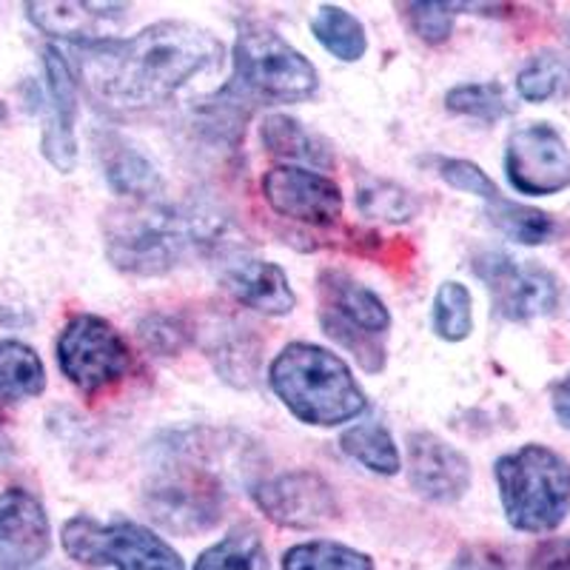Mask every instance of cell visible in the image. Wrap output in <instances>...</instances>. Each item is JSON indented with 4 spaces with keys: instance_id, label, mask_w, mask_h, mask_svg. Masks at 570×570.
Instances as JSON below:
<instances>
[{
    "instance_id": "cell-1",
    "label": "cell",
    "mask_w": 570,
    "mask_h": 570,
    "mask_svg": "<svg viewBox=\"0 0 570 570\" xmlns=\"http://www.w3.org/2000/svg\"><path fill=\"white\" fill-rule=\"evenodd\" d=\"M86 89L111 111H140L171 100L203 71L220 66L223 43L188 20H160L135 38L80 46Z\"/></svg>"
},
{
    "instance_id": "cell-2",
    "label": "cell",
    "mask_w": 570,
    "mask_h": 570,
    "mask_svg": "<svg viewBox=\"0 0 570 570\" xmlns=\"http://www.w3.org/2000/svg\"><path fill=\"white\" fill-rule=\"evenodd\" d=\"M268 385L305 425H343L368 409L348 363L314 343L285 345L268 365Z\"/></svg>"
},
{
    "instance_id": "cell-3",
    "label": "cell",
    "mask_w": 570,
    "mask_h": 570,
    "mask_svg": "<svg viewBox=\"0 0 570 570\" xmlns=\"http://www.w3.org/2000/svg\"><path fill=\"white\" fill-rule=\"evenodd\" d=\"M208 243L197 217L151 200L115 208L106 217V254L120 272L137 277H160L183 259L191 246Z\"/></svg>"
},
{
    "instance_id": "cell-4",
    "label": "cell",
    "mask_w": 570,
    "mask_h": 570,
    "mask_svg": "<svg viewBox=\"0 0 570 570\" xmlns=\"http://www.w3.org/2000/svg\"><path fill=\"white\" fill-rule=\"evenodd\" d=\"M499 499L517 531H557L570 511V462L548 445H522L493 465Z\"/></svg>"
},
{
    "instance_id": "cell-5",
    "label": "cell",
    "mask_w": 570,
    "mask_h": 570,
    "mask_svg": "<svg viewBox=\"0 0 570 570\" xmlns=\"http://www.w3.org/2000/svg\"><path fill=\"white\" fill-rule=\"evenodd\" d=\"M232 60L228 86L248 104H303L320 89L317 66L263 23L240 29Z\"/></svg>"
},
{
    "instance_id": "cell-6",
    "label": "cell",
    "mask_w": 570,
    "mask_h": 570,
    "mask_svg": "<svg viewBox=\"0 0 570 570\" xmlns=\"http://www.w3.org/2000/svg\"><path fill=\"white\" fill-rule=\"evenodd\" d=\"M320 325L337 345L354 356L360 368L380 374L385 368V348L380 340L389 334L391 314L380 294L356 283L351 274L325 268L317 277Z\"/></svg>"
},
{
    "instance_id": "cell-7",
    "label": "cell",
    "mask_w": 570,
    "mask_h": 570,
    "mask_svg": "<svg viewBox=\"0 0 570 570\" xmlns=\"http://www.w3.org/2000/svg\"><path fill=\"white\" fill-rule=\"evenodd\" d=\"M142 505L166 531L203 533L220 522L226 508V488L206 460L175 448V462L163 465L142 491Z\"/></svg>"
},
{
    "instance_id": "cell-8",
    "label": "cell",
    "mask_w": 570,
    "mask_h": 570,
    "mask_svg": "<svg viewBox=\"0 0 570 570\" xmlns=\"http://www.w3.org/2000/svg\"><path fill=\"white\" fill-rule=\"evenodd\" d=\"M63 551L89 568L117 570H186L180 553L166 539L137 522H98L91 517L69 519L60 531Z\"/></svg>"
},
{
    "instance_id": "cell-9",
    "label": "cell",
    "mask_w": 570,
    "mask_h": 570,
    "mask_svg": "<svg viewBox=\"0 0 570 570\" xmlns=\"http://www.w3.org/2000/svg\"><path fill=\"white\" fill-rule=\"evenodd\" d=\"M58 365L75 389L98 394L129 374L131 351L109 320L98 314H78L60 331Z\"/></svg>"
},
{
    "instance_id": "cell-10",
    "label": "cell",
    "mask_w": 570,
    "mask_h": 570,
    "mask_svg": "<svg viewBox=\"0 0 570 570\" xmlns=\"http://www.w3.org/2000/svg\"><path fill=\"white\" fill-rule=\"evenodd\" d=\"M471 268L485 283L499 317L528 323L559 308L562 285L557 274L533 259H517L505 252H482L473 257Z\"/></svg>"
},
{
    "instance_id": "cell-11",
    "label": "cell",
    "mask_w": 570,
    "mask_h": 570,
    "mask_svg": "<svg viewBox=\"0 0 570 570\" xmlns=\"http://www.w3.org/2000/svg\"><path fill=\"white\" fill-rule=\"evenodd\" d=\"M505 177L519 195L551 197L570 188V146L551 124H528L511 131Z\"/></svg>"
},
{
    "instance_id": "cell-12",
    "label": "cell",
    "mask_w": 570,
    "mask_h": 570,
    "mask_svg": "<svg viewBox=\"0 0 570 570\" xmlns=\"http://www.w3.org/2000/svg\"><path fill=\"white\" fill-rule=\"evenodd\" d=\"M254 505L274 525L292 531H312L340 517L334 485L317 471H288L252 488Z\"/></svg>"
},
{
    "instance_id": "cell-13",
    "label": "cell",
    "mask_w": 570,
    "mask_h": 570,
    "mask_svg": "<svg viewBox=\"0 0 570 570\" xmlns=\"http://www.w3.org/2000/svg\"><path fill=\"white\" fill-rule=\"evenodd\" d=\"M274 214L303 226L328 228L343 217V191L331 177L303 166H274L259 180Z\"/></svg>"
},
{
    "instance_id": "cell-14",
    "label": "cell",
    "mask_w": 570,
    "mask_h": 570,
    "mask_svg": "<svg viewBox=\"0 0 570 570\" xmlns=\"http://www.w3.org/2000/svg\"><path fill=\"white\" fill-rule=\"evenodd\" d=\"M46 75V126L40 151L55 169L69 175L78 166V80L58 46L43 49Z\"/></svg>"
},
{
    "instance_id": "cell-15",
    "label": "cell",
    "mask_w": 570,
    "mask_h": 570,
    "mask_svg": "<svg viewBox=\"0 0 570 570\" xmlns=\"http://www.w3.org/2000/svg\"><path fill=\"white\" fill-rule=\"evenodd\" d=\"M409 482L422 499L451 505L471 488V462L431 431H414L405 442Z\"/></svg>"
},
{
    "instance_id": "cell-16",
    "label": "cell",
    "mask_w": 570,
    "mask_h": 570,
    "mask_svg": "<svg viewBox=\"0 0 570 570\" xmlns=\"http://www.w3.org/2000/svg\"><path fill=\"white\" fill-rule=\"evenodd\" d=\"M52 548L46 508L29 491L0 493V570H32Z\"/></svg>"
},
{
    "instance_id": "cell-17",
    "label": "cell",
    "mask_w": 570,
    "mask_h": 570,
    "mask_svg": "<svg viewBox=\"0 0 570 570\" xmlns=\"http://www.w3.org/2000/svg\"><path fill=\"white\" fill-rule=\"evenodd\" d=\"M27 14L49 38L91 46L100 40H115L129 7L126 3H27Z\"/></svg>"
},
{
    "instance_id": "cell-18",
    "label": "cell",
    "mask_w": 570,
    "mask_h": 570,
    "mask_svg": "<svg viewBox=\"0 0 570 570\" xmlns=\"http://www.w3.org/2000/svg\"><path fill=\"white\" fill-rule=\"evenodd\" d=\"M223 283L237 303L248 305L266 317L292 314L297 305V294L288 283V274L268 259H237L223 272Z\"/></svg>"
},
{
    "instance_id": "cell-19",
    "label": "cell",
    "mask_w": 570,
    "mask_h": 570,
    "mask_svg": "<svg viewBox=\"0 0 570 570\" xmlns=\"http://www.w3.org/2000/svg\"><path fill=\"white\" fill-rule=\"evenodd\" d=\"M100 160H104L106 180L120 195L135 197L137 203H146L160 191V171L131 142L111 137L106 146H100Z\"/></svg>"
},
{
    "instance_id": "cell-20",
    "label": "cell",
    "mask_w": 570,
    "mask_h": 570,
    "mask_svg": "<svg viewBox=\"0 0 570 570\" xmlns=\"http://www.w3.org/2000/svg\"><path fill=\"white\" fill-rule=\"evenodd\" d=\"M259 140H263V146L272 155L285 157V160L312 163V166H320V169H328L331 163H334L328 142L305 129L297 117L268 115L259 124Z\"/></svg>"
},
{
    "instance_id": "cell-21",
    "label": "cell",
    "mask_w": 570,
    "mask_h": 570,
    "mask_svg": "<svg viewBox=\"0 0 570 570\" xmlns=\"http://www.w3.org/2000/svg\"><path fill=\"white\" fill-rule=\"evenodd\" d=\"M46 368L32 345L0 340V405L32 400L43 394Z\"/></svg>"
},
{
    "instance_id": "cell-22",
    "label": "cell",
    "mask_w": 570,
    "mask_h": 570,
    "mask_svg": "<svg viewBox=\"0 0 570 570\" xmlns=\"http://www.w3.org/2000/svg\"><path fill=\"white\" fill-rule=\"evenodd\" d=\"M488 220L505 234L508 240L522 243V246H542L559 234V223L553 220V214L508 200L502 195L488 203Z\"/></svg>"
},
{
    "instance_id": "cell-23",
    "label": "cell",
    "mask_w": 570,
    "mask_h": 570,
    "mask_svg": "<svg viewBox=\"0 0 570 570\" xmlns=\"http://www.w3.org/2000/svg\"><path fill=\"white\" fill-rule=\"evenodd\" d=\"M312 35L320 40L325 52L334 55L343 63H356L368 49L363 23L348 9L331 7V3L320 7L312 18Z\"/></svg>"
},
{
    "instance_id": "cell-24",
    "label": "cell",
    "mask_w": 570,
    "mask_h": 570,
    "mask_svg": "<svg viewBox=\"0 0 570 570\" xmlns=\"http://www.w3.org/2000/svg\"><path fill=\"white\" fill-rule=\"evenodd\" d=\"M340 445L365 471L380 473V476H394V473H400V448H396L389 428L380 425V422H360V425L348 428L343 440H340Z\"/></svg>"
},
{
    "instance_id": "cell-25",
    "label": "cell",
    "mask_w": 570,
    "mask_h": 570,
    "mask_svg": "<svg viewBox=\"0 0 570 570\" xmlns=\"http://www.w3.org/2000/svg\"><path fill=\"white\" fill-rule=\"evenodd\" d=\"M519 98L528 104H548L570 95V63L559 52H537L517 75Z\"/></svg>"
},
{
    "instance_id": "cell-26",
    "label": "cell",
    "mask_w": 570,
    "mask_h": 570,
    "mask_svg": "<svg viewBox=\"0 0 570 570\" xmlns=\"http://www.w3.org/2000/svg\"><path fill=\"white\" fill-rule=\"evenodd\" d=\"M356 212L368 217V220L380 223H409L416 212L420 203L411 195L409 188H402L400 183L383 180V177H365L356 186Z\"/></svg>"
},
{
    "instance_id": "cell-27",
    "label": "cell",
    "mask_w": 570,
    "mask_h": 570,
    "mask_svg": "<svg viewBox=\"0 0 570 570\" xmlns=\"http://www.w3.org/2000/svg\"><path fill=\"white\" fill-rule=\"evenodd\" d=\"M195 570H268L263 539L248 525L234 528L200 553Z\"/></svg>"
},
{
    "instance_id": "cell-28",
    "label": "cell",
    "mask_w": 570,
    "mask_h": 570,
    "mask_svg": "<svg viewBox=\"0 0 570 570\" xmlns=\"http://www.w3.org/2000/svg\"><path fill=\"white\" fill-rule=\"evenodd\" d=\"M283 570H374L368 553L354 551L348 544L314 539L294 544L283 553Z\"/></svg>"
},
{
    "instance_id": "cell-29",
    "label": "cell",
    "mask_w": 570,
    "mask_h": 570,
    "mask_svg": "<svg viewBox=\"0 0 570 570\" xmlns=\"http://www.w3.org/2000/svg\"><path fill=\"white\" fill-rule=\"evenodd\" d=\"M434 334L445 343H462L473 331V297L465 285L451 279L442 283L434 297Z\"/></svg>"
},
{
    "instance_id": "cell-30",
    "label": "cell",
    "mask_w": 570,
    "mask_h": 570,
    "mask_svg": "<svg viewBox=\"0 0 570 570\" xmlns=\"http://www.w3.org/2000/svg\"><path fill=\"white\" fill-rule=\"evenodd\" d=\"M448 111L462 117H473L482 124H497L502 117L513 115V104L508 91L499 83H462L445 95Z\"/></svg>"
},
{
    "instance_id": "cell-31",
    "label": "cell",
    "mask_w": 570,
    "mask_h": 570,
    "mask_svg": "<svg viewBox=\"0 0 570 570\" xmlns=\"http://www.w3.org/2000/svg\"><path fill=\"white\" fill-rule=\"evenodd\" d=\"M400 12L422 43L440 46L451 38L456 3H402Z\"/></svg>"
},
{
    "instance_id": "cell-32",
    "label": "cell",
    "mask_w": 570,
    "mask_h": 570,
    "mask_svg": "<svg viewBox=\"0 0 570 570\" xmlns=\"http://www.w3.org/2000/svg\"><path fill=\"white\" fill-rule=\"evenodd\" d=\"M140 340L146 348L157 351L163 356L180 354L191 340V328L183 323L180 317H169V314H155L140 323Z\"/></svg>"
},
{
    "instance_id": "cell-33",
    "label": "cell",
    "mask_w": 570,
    "mask_h": 570,
    "mask_svg": "<svg viewBox=\"0 0 570 570\" xmlns=\"http://www.w3.org/2000/svg\"><path fill=\"white\" fill-rule=\"evenodd\" d=\"M440 177L448 183V186L456 188V191L482 197L485 203H491L493 197L502 195V191L497 188V183L488 177V171L471 160H456V157H451V160H442Z\"/></svg>"
},
{
    "instance_id": "cell-34",
    "label": "cell",
    "mask_w": 570,
    "mask_h": 570,
    "mask_svg": "<svg viewBox=\"0 0 570 570\" xmlns=\"http://www.w3.org/2000/svg\"><path fill=\"white\" fill-rule=\"evenodd\" d=\"M531 570H570V539H548L531 553Z\"/></svg>"
},
{
    "instance_id": "cell-35",
    "label": "cell",
    "mask_w": 570,
    "mask_h": 570,
    "mask_svg": "<svg viewBox=\"0 0 570 570\" xmlns=\"http://www.w3.org/2000/svg\"><path fill=\"white\" fill-rule=\"evenodd\" d=\"M451 570H508L502 553L488 548V544H471L454 559Z\"/></svg>"
},
{
    "instance_id": "cell-36",
    "label": "cell",
    "mask_w": 570,
    "mask_h": 570,
    "mask_svg": "<svg viewBox=\"0 0 570 570\" xmlns=\"http://www.w3.org/2000/svg\"><path fill=\"white\" fill-rule=\"evenodd\" d=\"M551 405L557 420L562 422L564 428H570V374L562 376V380L551 389Z\"/></svg>"
},
{
    "instance_id": "cell-37",
    "label": "cell",
    "mask_w": 570,
    "mask_h": 570,
    "mask_svg": "<svg viewBox=\"0 0 570 570\" xmlns=\"http://www.w3.org/2000/svg\"><path fill=\"white\" fill-rule=\"evenodd\" d=\"M0 120H7V109H3V104H0Z\"/></svg>"
}]
</instances>
